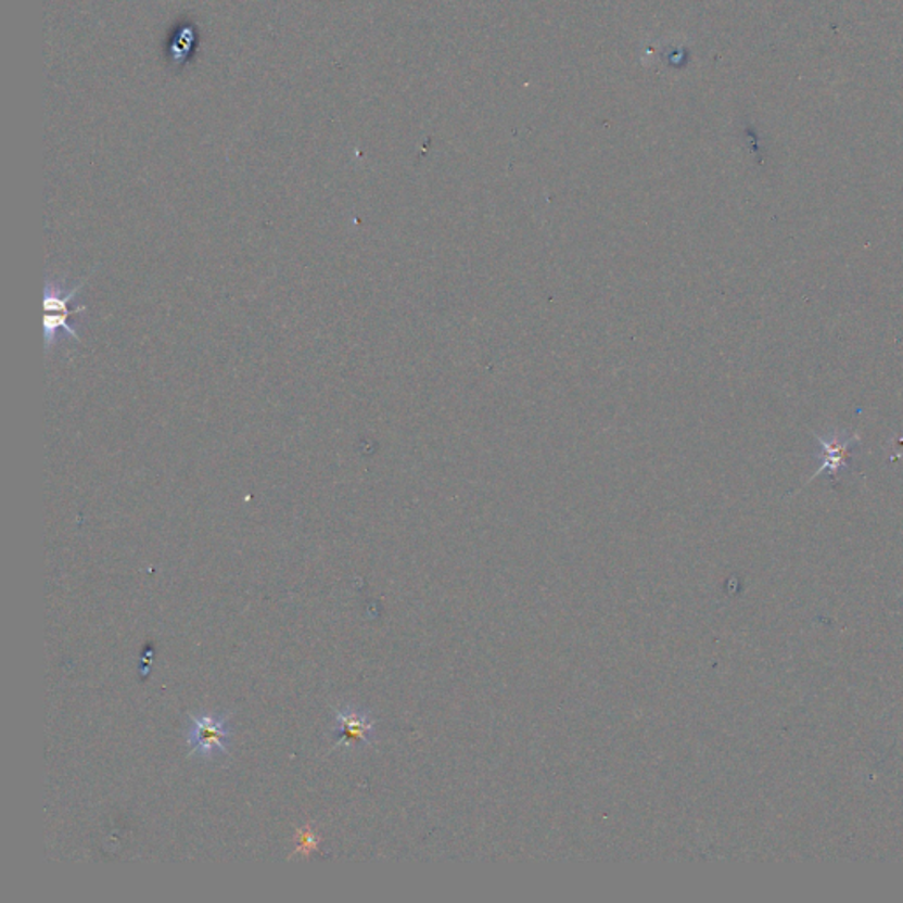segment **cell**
<instances>
[{
    "mask_svg": "<svg viewBox=\"0 0 903 903\" xmlns=\"http://www.w3.org/2000/svg\"><path fill=\"white\" fill-rule=\"evenodd\" d=\"M231 738L233 729L225 713H200L189 718L186 741L194 758L203 761L225 758L230 753Z\"/></svg>",
    "mask_w": 903,
    "mask_h": 903,
    "instance_id": "cell-1",
    "label": "cell"
},
{
    "mask_svg": "<svg viewBox=\"0 0 903 903\" xmlns=\"http://www.w3.org/2000/svg\"><path fill=\"white\" fill-rule=\"evenodd\" d=\"M85 282H81L80 287L75 288L73 292L67 293L66 296L61 295V287L59 284H52V282H48L47 287V296H44V335H47V348L50 349L53 346L55 341H59V330H64V334L67 338H73L78 341V334H76V329L73 325L69 323L71 316L75 315V313H80V310H85V307H78V309H71V302H73V296L78 293L81 287H84Z\"/></svg>",
    "mask_w": 903,
    "mask_h": 903,
    "instance_id": "cell-2",
    "label": "cell"
},
{
    "mask_svg": "<svg viewBox=\"0 0 903 903\" xmlns=\"http://www.w3.org/2000/svg\"><path fill=\"white\" fill-rule=\"evenodd\" d=\"M377 733V722L366 711L357 710L352 705H343L335 710L334 747H357V745H371Z\"/></svg>",
    "mask_w": 903,
    "mask_h": 903,
    "instance_id": "cell-3",
    "label": "cell"
},
{
    "mask_svg": "<svg viewBox=\"0 0 903 903\" xmlns=\"http://www.w3.org/2000/svg\"><path fill=\"white\" fill-rule=\"evenodd\" d=\"M815 437H817L824 461L823 465L818 466L812 479L824 475V473L835 479V476L840 475V471L849 468V462L852 459L851 450L856 447L857 436L856 434L832 431L828 436H818V434H815Z\"/></svg>",
    "mask_w": 903,
    "mask_h": 903,
    "instance_id": "cell-4",
    "label": "cell"
},
{
    "mask_svg": "<svg viewBox=\"0 0 903 903\" xmlns=\"http://www.w3.org/2000/svg\"><path fill=\"white\" fill-rule=\"evenodd\" d=\"M318 845V838L309 828L302 829L296 835V852H310Z\"/></svg>",
    "mask_w": 903,
    "mask_h": 903,
    "instance_id": "cell-5",
    "label": "cell"
}]
</instances>
